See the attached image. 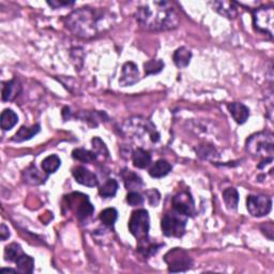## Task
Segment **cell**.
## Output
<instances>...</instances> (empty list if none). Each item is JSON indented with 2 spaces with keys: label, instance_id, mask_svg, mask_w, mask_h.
Segmentation results:
<instances>
[{
  "label": "cell",
  "instance_id": "ba28073f",
  "mask_svg": "<svg viewBox=\"0 0 274 274\" xmlns=\"http://www.w3.org/2000/svg\"><path fill=\"white\" fill-rule=\"evenodd\" d=\"M170 272H184L189 270L193 265V260L182 248H172L164 257Z\"/></svg>",
  "mask_w": 274,
  "mask_h": 274
},
{
  "label": "cell",
  "instance_id": "e0dca14e",
  "mask_svg": "<svg viewBox=\"0 0 274 274\" xmlns=\"http://www.w3.org/2000/svg\"><path fill=\"white\" fill-rule=\"evenodd\" d=\"M133 164L137 168H146L151 163V154L142 148H137L132 153Z\"/></svg>",
  "mask_w": 274,
  "mask_h": 274
},
{
  "label": "cell",
  "instance_id": "e575fe53",
  "mask_svg": "<svg viewBox=\"0 0 274 274\" xmlns=\"http://www.w3.org/2000/svg\"><path fill=\"white\" fill-rule=\"evenodd\" d=\"M52 8L54 9H60L64 7H70V5L74 4L73 1H57V0H54V1H48L47 2Z\"/></svg>",
  "mask_w": 274,
  "mask_h": 274
},
{
  "label": "cell",
  "instance_id": "d4e9b609",
  "mask_svg": "<svg viewBox=\"0 0 274 274\" xmlns=\"http://www.w3.org/2000/svg\"><path fill=\"white\" fill-rule=\"evenodd\" d=\"M60 165H61V160L55 154L49 155V157L45 158L42 161V168L46 173H53L55 171H57Z\"/></svg>",
  "mask_w": 274,
  "mask_h": 274
},
{
  "label": "cell",
  "instance_id": "9a60e30c",
  "mask_svg": "<svg viewBox=\"0 0 274 274\" xmlns=\"http://www.w3.org/2000/svg\"><path fill=\"white\" fill-rule=\"evenodd\" d=\"M213 9L227 18H235L238 14V7L234 1H214Z\"/></svg>",
  "mask_w": 274,
  "mask_h": 274
},
{
  "label": "cell",
  "instance_id": "2e32d148",
  "mask_svg": "<svg viewBox=\"0 0 274 274\" xmlns=\"http://www.w3.org/2000/svg\"><path fill=\"white\" fill-rule=\"evenodd\" d=\"M22 91L21 83L17 79H11L3 84L2 87V101H12L14 100Z\"/></svg>",
  "mask_w": 274,
  "mask_h": 274
},
{
  "label": "cell",
  "instance_id": "3957f363",
  "mask_svg": "<svg viewBox=\"0 0 274 274\" xmlns=\"http://www.w3.org/2000/svg\"><path fill=\"white\" fill-rule=\"evenodd\" d=\"M246 151L252 157L263 160L261 162L273 161L274 137L270 132L255 133L246 140Z\"/></svg>",
  "mask_w": 274,
  "mask_h": 274
},
{
  "label": "cell",
  "instance_id": "d6986e66",
  "mask_svg": "<svg viewBox=\"0 0 274 274\" xmlns=\"http://www.w3.org/2000/svg\"><path fill=\"white\" fill-rule=\"evenodd\" d=\"M171 171V165L165 160H159L149 170V175L152 178L165 177Z\"/></svg>",
  "mask_w": 274,
  "mask_h": 274
},
{
  "label": "cell",
  "instance_id": "ffe728a7",
  "mask_svg": "<svg viewBox=\"0 0 274 274\" xmlns=\"http://www.w3.org/2000/svg\"><path fill=\"white\" fill-rule=\"evenodd\" d=\"M192 58V53L186 47H179L173 53V62L178 68H186L190 65Z\"/></svg>",
  "mask_w": 274,
  "mask_h": 274
},
{
  "label": "cell",
  "instance_id": "30bf717a",
  "mask_svg": "<svg viewBox=\"0 0 274 274\" xmlns=\"http://www.w3.org/2000/svg\"><path fill=\"white\" fill-rule=\"evenodd\" d=\"M173 210L185 216L193 215L195 212L194 201L189 192H180L172 198Z\"/></svg>",
  "mask_w": 274,
  "mask_h": 274
},
{
  "label": "cell",
  "instance_id": "52a82bcc",
  "mask_svg": "<svg viewBox=\"0 0 274 274\" xmlns=\"http://www.w3.org/2000/svg\"><path fill=\"white\" fill-rule=\"evenodd\" d=\"M149 228H150V217L148 211L138 209L134 211L129 221V229L137 240L148 238Z\"/></svg>",
  "mask_w": 274,
  "mask_h": 274
},
{
  "label": "cell",
  "instance_id": "ac0fdd59",
  "mask_svg": "<svg viewBox=\"0 0 274 274\" xmlns=\"http://www.w3.org/2000/svg\"><path fill=\"white\" fill-rule=\"evenodd\" d=\"M40 132V126L39 124H35L33 127H22L20 130L17 131L15 135L13 136V139L16 142H23L25 140H29L33 138L34 136H35Z\"/></svg>",
  "mask_w": 274,
  "mask_h": 274
},
{
  "label": "cell",
  "instance_id": "f1b7e54d",
  "mask_svg": "<svg viewBox=\"0 0 274 274\" xmlns=\"http://www.w3.org/2000/svg\"><path fill=\"white\" fill-rule=\"evenodd\" d=\"M158 250H159V246L155 243H153V242H151L149 238L138 241V251L142 255H145V256H150V255L157 253Z\"/></svg>",
  "mask_w": 274,
  "mask_h": 274
},
{
  "label": "cell",
  "instance_id": "9c48e42d",
  "mask_svg": "<svg viewBox=\"0 0 274 274\" xmlns=\"http://www.w3.org/2000/svg\"><path fill=\"white\" fill-rule=\"evenodd\" d=\"M248 212L255 217H261L270 213L272 209L271 198L264 195H250L246 199Z\"/></svg>",
  "mask_w": 274,
  "mask_h": 274
},
{
  "label": "cell",
  "instance_id": "484cf974",
  "mask_svg": "<svg viewBox=\"0 0 274 274\" xmlns=\"http://www.w3.org/2000/svg\"><path fill=\"white\" fill-rule=\"evenodd\" d=\"M72 157L77 161L84 162V163H91V162H95L97 160V155L95 152H91L82 148L74 149L72 152Z\"/></svg>",
  "mask_w": 274,
  "mask_h": 274
},
{
  "label": "cell",
  "instance_id": "6da1fadb",
  "mask_svg": "<svg viewBox=\"0 0 274 274\" xmlns=\"http://www.w3.org/2000/svg\"><path fill=\"white\" fill-rule=\"evenodd\" d=\"M114 17L103 9L84 7L71 12L65 24L71 33L82 39H92L110 29Z\"/></svg>",
  "mask_w": 274,
  "mask_h": 274
},
{
  "label": "cell",
  "instance_id": "7a4b0ae2",
  "mask_svg": "<svg viewBox=\"0 0 274 274\" xmlns=\"http://www.w3.org/2000/svg\"><path fill=\"white\" fill-rule=\"evenodd\" d=\"M135 18L142 28L151 31L171 30L180 22L175 8L167 1L145 2L137 8Z\"/></svg>",
  "mask_w": 274,
  "mask_h": 274
},
{
  "label": "cell",
  "instance_id": "8fae6325",
  "mask_svg": "<svg viewBox=\"0 0 274 274\" xmlns=\"http://www.w3.org/2000/svg\"><path fill=\"white\" fill-rule=\"evenodd\" d=\"M68 199H70L71 207L76 206V207L73 209L79 219H87V217H89L93 213V211H95L92 205L89 202L88 196L83 194H73L68 197Z\"/></svg>",
  "mask_w": 274,
  "mask_h": 274
},
{
  "label": "cell",
  "instance_id": "4316f807",
  "mask_svg": "<svg viewBox=\"0 0 274 274\" xmlns=\"http://www.w3.org/2000/svg\"><path fill=\"white\" fill-rule=\"evenodd\" d=\"M24 178H25V181L30 184H40L42 182H44V179H45L34 166H31L28 168V170L25 171Z\"/></svg>",
  "mask_w": 274,
  "mask_h": 274
},
{
  "label": "cell",
  "instance_id": "5bb4252c",
  "mask_svg": "<svg viewBox=\"0 0 274 274\" xmlns=\"http://www.w3.org/2000/svg\"><path fill=\"white\" fill-rule=\"evenodd\" d=\"M228 110L230 115L233 116L234 120L239 124H243L244 122H246V120L248 119V116H250V109L242 103H230L228 105Z\"/></svg>",
  "mask_w": 274,
  "mask_h": 274
},
{
  "label": "cell",
  "instance_id": "8992f818",
  "mask_svg": "<svg viewBox=\"0 0 274 274\" xmlns=\"http://www.w3.org/2000/svg\"><path fill=\"white\" fill-rule=\"evenodd\" d=\"M274 10L273 5H263L253 12V25L258 33L273 36Z\"/></svg>",
  "mask_w": 274,
  "mask_h": 274
},
{
  "label": "cell",
  "instance_id": "d590c367",
  "mask_svg": "<svg viewBox=\"0 0 274 274\" xmlns=\"http://www.w3.org/2000/svg\"><path fill=\"white\" fill-rule=\"evenodd\" d=\"M10 237V230L9 228L4 225V224H1V227H0V238H1L2 241H5Z\"/></svg>",
  "mask_w": 274,
  "mask_h": 274
},
{
  "label": "cell",
  "instance_id": "4dcf8cb0",
  "mask_svg": "<svg viewBox=\"0 0 274 274\" xmlns=\"http://www.w3.org/2000/svg\"><path fill=\"white\" fill-rule=\"evenodd\" d=\"M117 217L118 212L114 208H107L100 213V220H101L104 225L106 226H113L115 222L117 221Z\"/></svg>",
  "mask_w": 274,
  "mask_h": 274
},
{
  "label": "cell",
  "instance_id": "836d02e7",
  "mask_svg": "<svg viewBox=\"0 0 274 274\" xmlns=\"http://www.w3.org/2000/svg\"><path fill=\"white\" fill-rule=\"evenodd\" d=\"M127 202L129 205L132 206V207H136V206L142 205V203H144V197L137 192H130L127 196Z\"/></svg>",
  "mask_w": 274,
  "mask_h": 274
},
{
  "label": "cell",
  "instance_id": "277c9868",
  "mask_svg": "<svg viewBox=\"0 0 274 274\" xmlns=\"http://www.w3.org/2000/svg\"><path fill=\"white\" fill-rule=\"evenodd\" d=\"M124 132L136 141L147 142V138L153 144L160 140V134L154 124L141 117H134L129 119L123 127Z\"/></svg>",
  "mask_w": 274,
  "mask_h": 274
},
{
  "label": "cell",
  "instance_id": "7c38bea8",
  "mask_svg": "<svg viewBox=\"0 0 274 274\" xmlns=\"http://www.w3.org/2000/svg\"><path fill=\"white\" fill-rule=\"evenodd\" d=\"M139 77L138 68L134 64V62H126L122 67V74L119 79V84L122 87L132 86L137 83Z\"/></svg>",
  "mask_w": 274,
  "mask_h": 274
},
{
  "label": "cell",
  "instance_id": "7402d4cb",
  "mask_svg": "<svg viewBox=\"0 0 274 274\" xmlns=\"http://www.w3.org/2000/svg\"><path fill=\"white\" fill-rule=\"evenodd\" d=\"M223 199L225 203L226 207L229 210H235L238 207L239 203V194L236 189L228 188L223 192Z\"/></svg>",
  "mask_w": 274,
  "mask_h": 274
},
{
  "label": "cell",
  "instance_id": "5b68a950",
  "mask_svg": "<svg viewBox=\"0 0 274 274\" xmlns=\"http://www.w3.org/2000/svg\"><path fill=\"white\" fill-rule=\"evenodd\" d=\"M186 217L188 216L177 212L176 210L165 214L161 224L162 232L166 237H177V238H180L185 233Z\"/></svg>",
  "mask_w": 274,
  "mask_h": 274
},
{
  "label": "cell",
  "instance_id": "83f0119b",
  "mask_svg": "<svg viewBox=\"0 0 274 274\" xmlns=\"http://www.w3.org/2000/svg\"><path fill=\"white\" fill-rule=\"evenodd\" d=\"M118 191V182L115 179H108L99 190L100 195L102 197H113Z\"/></svg>",
  "mask_w": 274,
  "mask_h": 274
},
{
  "label": "cell",
  "instance_id": "f546056e",
  "mask_svg": "<svg viewBox=\"0 0 274 274\" xmlns=\"http://www.w3.org/2000/svg\"><path fill=\"white\" fill-rule=\"evenodd\" d=\"M23 254H24V252L22 250L21 245L17 244V243H12V244H10V245L5 247V250H4L5 260L14 261V263L22 256Z\"/></svg>",
  "mask_w": 274,
  "mask_h": 274
},
{
  "label": "cell",
  "instance_id": "8d00e7d4",
  "mask_svg": "<svg viewBox=\"0 0 274 274\" xmlns=\"http://www.w3.org/2000/svg\"><path fill=\"white\" fill-rule=\"evenodd\" d=\"M0 272H1L2 274L3 273H16L15 270L10 269V268H9V269H8V268H3V269H1V271H0Z\"/></svg>",
  "mask_w": 274,
  "mask_h": 274
},
{
  "label": "cell",
  "instance_id": "603a6c76",
  "mask_svg": "<svg viewBox=\"0 0 274 274\" xmlns=\"http://www.w3.org/2000/svg\"><path fill=\"white\" fill-rule=\"evenodd\" d=\"M121 176L123 178L124 185H126V188L128 190H134V189L139 188V186L141 185V179L133 171L126 170V171H123Z\"/></svg>",
  "mask_w": 274,
  "mask_h": 274
},
{
  "label": "cell",
  "instance_id": "1f68e13d",
  "mask_svg": "<svg viewBox=\"0 0 274 274\" xmlns=\"http://www.w3.org/2000/svg\"><path fill=\"white\" fill-rule=\"evenodd\" d=\"M146 75H151V74H158L164 68V62L160 59H152L147 61L144 65Z\"/></svg>",
  "mask_w": 274,
  "mask_h": 274
},
{
  "label": "cell",
  "instance_id": "4fadbf2b",
  "mask_svg": "<svg viewBox=\"0 0 274 274\" xmlns=\"http://www.w3.org/2000/svg\"><path fill=\"white\" fill-rule=\"evenodd\" d=\"M73 177L75 178L76 182L79 184L89 186V188H95L99 184L98 178L95 173L91 172L89 170H87L86 167L78 166L73 170Z\"/></svg>",
  "mask_w": 274,
  "mask_h": 274
},
{
  "label": "cell",
  "instance_id": "d6a6232c",
  "mask_svg": "<svg viewBox=\"0 0 274 274\" xmlns=\"http://www.w3.org/2000/svg\"><path fill=\"white\" fill-rule=\"evenodd\" d=\"M92 145H93V152L96 153V155L98 154H105L107 157L108 155V151H107V148L105 146L104 142L99 138V137H95V138L92 139Z\"/></svg>",
  "mask_w": 274,
  "mask_h": 274
},
{
  "label": "cell",
  "instance_id": "44dd1931",
  "mask_svg": "<svg viewBox=\"0 0 274 274\" xmlns=\"http://www.w3.org/2000/svg\"><path fill=\"white\" fill-rule=\"evenodd\" d=\"M18 121V117L12 109H4L1 114V119H0V123H1V129L3 131H8L13 128Z\"/></svg>",
  "mask_w": 274,
  "mask_h": 274
},
{
  "label": "cell",
  "instance_id": "cb8c5ba5",
  "mask_svg": "<svg viewBox=\"0 0 274 274\" xmlns=\"http://www.w3.org/2000/svg\"><path fill=\"white\" fill-rule=\"evenodd\" d=\"M16 267L18 268V271L21 273H33L34 268V260L33 257L28 256L26 254H23L22 256L16 261Z\"/></svg>",
  "mask_w": 274,
  "mask_h": 274
}]
</instances>
